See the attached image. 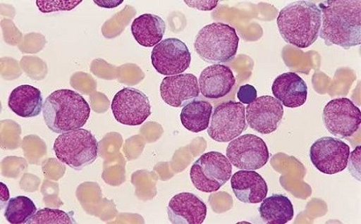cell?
I'll list each match as a JSON object with an SVG mask.
<instances>
[{"label": "cell", "mask_w": 361, "mask_h": 224, "mask_svg": "<svg viewBox=\"0 0 361 224\" xmlns=\"http://www.w3.org/2000/svg\"><path fill=\"white\" fill-rule=\"evenodd\" d=\"M322 25V11L311 1L291 3L281 10L277 18L281 37L288 44L301 49L315 43Z\"/></svg>", "instance_id": "7a4b0ae2"}, {"label": "cell", "mask_w": 361, "mask_h": 224, "mask_svg": "<svg viewBox=\"0 0 361 224\" xmlns=\"http://www.w3.org/2000/svg\"><path fill=\"white\" fill-rule=\"evenodd\" d=\"M238 100L243 104H252L257 98V90L252 85H244L239 88L238 92Z\"/></svg>", "instance_id": "484cf974"}, {"label": "cell", "mask_w": 361, "mask_h": 224, "mask_svg": "<svg viewBox=\"0 0 361 224\" xmlns=\"http://www.w3.org/2000/svg\"><path fill=\"white\" fill-rule=\"evenodd\" d=\"M231 187L235 197L248 204H258L268 194L266 180L253 170H240L233 175Z\"/></svg>", "instance_id": "e0dca14e"}, {"label": "cell", "mask_w": 361, "mask_h": 224, "mask_svg": "<svg viewBox=\"0 0 361 224\" xmlns=\"http://www.w3.org/2000/svg\"><path fill=\"white\" fill-rule=\"evenodd\" d=\"M8 106L13 113L20 117H37L44 106L41 91L30 85L18 87L9 97Z\"/></svg>", "instance_id": "d6986e66"}, {"label": "cell", "mask_w": 361, "mask_h": 224, "mask_svg": "<svg viewBox=\"0 0 361 224\" xmlns=\"http://www.w3.org/2000/svg\"><path fill=\"white\" fill-rule=\"evenodd\" d=\"M37 209L35 203L26 196L11 198L5 209L6 220L13 224H25L36 214Z\"/></svg>", "instance_id": "603a6c76"}, {"label": "cell", "mask_w": 361, "mask_h": 224, "mask_svg": "<svg viewBox=\"0 0 361 224\" xmlns=\"http://www.w3.org/2000/svg\"><path fill=\"white\" fill-rule=\"evenodd\" d=\"M190 8H197L200 11H212L216 8L219 1H185Z\"/></svg>", "instance_id": "83f0119b"}, {"label": "cell", "mask_w": 361, "mask_h": 224, "mask_svg": "<svg viewBox=\"0 0 361 224\" xmlns=\"http://www.w3.org/2000/svg\"><path fill=\"white\" fill-rule=\"evenodd\" d=\"M322 25L320 37L325 45H336L345 50L361 44L360 0L324 1L319 5Z\"/></svg>", "instance_id": "6da1fadb"}, {"label": "cell", "mask_w": 361, "mask_h": 224, "mask_svg": "<svg viewBox=\"0 0 361 224\" xmlns=\"http://www.w3.org/2000/svg\"><path fill=\"white\" fill-rule=\"evenodd\" d=\"M244 104L233 101L214 109L207 134L214 141L227 143L238 137L247 127Z\"/></svg>", "instance_id": "52a82bcc"}, {"label": "cell", "mask_w": 361, "mask_h": 224, "mask_svg": "<svg viewBox=\"0 0 361 224\" xmlns=\"http://www.w3.org/2000/svg\"><path fill=\"white\" fill-rule=\"evenodd\" d=\"M273 94L283 106L295 108L307 100L308 87L301 77L294 73L280 75L272 86Z\"/></svg>", "instance_id": "ac0fdd59"}, {"label": "cell", "mask_w": 361, "mask_h": 224, "mask_svg": "<svg viewBox=\"0 0 361 224\" xmlns=\"http://www.w3.org/2000/svg\"><path fill=\"white\" fill-rule=\"evenodd\" d=\"M82 1H42L38 0L37 5L42 13H51L57 11H71Z\"/></svg>", "instance_id": "d4e9b609"}, {"label": "cell", "mask_w": 361, "mask_h": 224, "mask_svg": "<svg viewBox=\"0 0 361 224\" xmlns=\"http://www.w3.org/2000/svg\"><path fill=\"white\" fill-rule=\"evenodd\" d=\"M232 164L226 156L218 151L201 156L190 170L192 183L200 192L212 193L219 190L231 178Z\"/></svg>", "instance_id": "8992f818"}, {"label": "cell", "mask_w": 361, "mask_h": 224, "mask_svg": "<svg viewBox=\"0 0 361 224\" xmlns=\"http://www.w3.org/2000/svg\"><path fill=\"white\" fill-rule=\"evenodd\" d=\"M360 151L361 147L358 146L350 155V158L349 163V171L351 173L353 176L357 178V176H359L357 170L360 172ZM360 178V176H359Z\"/></svg>", "instance_id": "4316f807"}, {"label": "cell", "mask_w": 361, "mask_h": 224, "mask_svg": "<svg viewBox=\"0 0 361 224\" xmlns=\"http://www.w3.org/2000/svg\"><path fill=\"white\" fill-rule=\"evenodd\" d=\"M162 100L173 108H182L200 95L199 82L192 74L166 76L161 85Z\"/></svg>", "instance_id": "5bb4252c"}, {"label": "cell", "mask_w": 361, "mask_h": 224, "mask_svg": "<svg viewBox=\"0 0 361 224\" xmlns=\"http://www.w3.org/2000/svg\"><path fill=\"white\" fill-rule=\"evenodd\" d=\"M259 213L263 222L269 224H286L293 219L294 206L283 194H275L262 201Z\"/></svg>", "instance_id": "44dd1931"}, {"label": "cell", "mask_w": 361, "mask_h": 224, "mask_svg": "<svg viewBox=\"0 0 361 224\" xmlns=\"http://www.w3.org/2000/svg\"><path fill=\"white\" fill-rule=\"evenodd\" d=\"M226 157L232 165L242 170H257L269 159L268 147L263 139L254 135L235 138L228 144Z\"/></svg>", "instance_id": "ba28073f"}, {"label": "cell", "mask_w": 361, "mask_h": 224, "mask_svg": "<svg viewBox=\"0 0 361 224\" xmlns=\"http://www.w3.org/2000/svg\"><path fill=\"white\" fill-rule=\"evenodd\" d=\"M152 64L159 74L171 76L183 73L189 68L191 54L189 48L176 38L164 39L154 46Z\"/></svg>", "instance_id": "7c38bea8"}, {"label": "cell", "mask_w": 361, "mask_h": 224, "mask_svg": "<svg viewBox=\"0 0 361 224\" xmlns=\"http://www.w3.org/2000/svg\"><path fill=\"white\" fill-rule=\"evenodd\" d=\"M207 208L197 195L179 193L171 199L168 206L169 218L173 224H201L206 219Z\"/></svg>", "instance_id": "9a60e30c"}, {"label": "cell", "mask_w": 361, "mask_h": 224, "mask_svg": "<svg viewBox=\"0 0 361 224\" xmlns=\"http://www.w3.org/2000/svg\"><path fill=\"white\" fill-rule=\"evenodd\" d=\"M212 104L205 101H193L185 105L180 118L183 127L192 132H200L209 127Z\"/></svg>", "instance_id": "7402d4cb"}, {"label": "cell", "mask_w": 361, "mask_h": 224, "mask_svg": "<svg viewBox=\"0 0 361 224\" xmlns=\"http://www.w3.org/2000/svg\"><path fill=\"white\" fill-rule=\"evenodd\" d=\"M53 149L60 162L80 171L98 158L99 143L92 132L81 128L61 134Z\"/></svg>", "instance_id": "5b68a950"}, {"label": "cell", "mask_w": 361, "mask_h": 224, "mask_svg": "<svg viewBox=\"0 0 361 224\" xmlns=\"http://www.w3.org/2000/svg\"><path fill=\"white\" fill-rule=\"evenodd\" d=\"M350 155V148L341 139L322 137L311 146L310 157L312 165L319 171L333 175L343 171Z\"/></svg>", "instance_id": "30bf717a"}, {"label": "cell", "mask_w": 361, "mask_h": 224, "mask_svg": "<svg viewBox=\"0 0 361 224\" xmlns=\"http://www.w3.org/2000/svg\"><path fill=\"white\" fill-rule=\"evenodd\" d=\"M75 223L73 212L66 213L59 209L44 208L39 209L27 224H73Z\"/></svg>", "instance_id": "cb8c5ba5"}, {"label": "cell", "mask_w": 361, "mask_h": 224, "mask_svg": "<svg viewBox=\"0 0 361 224\" xmlns=\"http://www.w3.org/2000/svg\"><path fill=\"white\" fill-rule=\"evenodd\" d=\"M90 114L87 101L71 89L54 91L47 97L43 115L47 127L55 134L81 129Z\"/></svg>", "instance_id": "3957f363"}, {"label": "cell", "mask_w": 361, "mask_h": 224, "mask_svg": "<svg viewBox=\"0 0 361 224\" xmlns=\"http://www.w3.org/2000/svg\"><path fill=\"white\" fill-rule=\"evenodd\" d=\"M116 120L123 125L136 127L151 115L149 97L140 89L126 87L118 92L111 104Z\"/></svg>", "instance_id": "8fae6325"}, {"label": "cell", "mask_w": 361, "mask_h": 224, "mask_svg": "<svg viewBox=\"0 0 361 224\" xmlns=\"http://www.w3.org/2000/svg\"><path fill=\"white\" fill-rule=\"evenodd\" d=\"M166 31L164 20L152 13H145L135 19L131 33L138 44L152 47L161 43Z\"/></svg>", "instance_id": "ffe728a7"}, {"label": "cell", "mask_w": 361, "mask_h": 224, "mask_svg": "<svg viewBox=\"0 0 361 224\" xmlns=\"http://www.w3.org/2000/svg\"><path fill=\"white\" fill-rule=\"evenodd\" d=\"M283 116L282 104L272 96L257 97L246 108V120L252 130L269 135L279 128Z\"/></svg>", "instance_id": "4fadbf2b"}, {"label": "cell", "mask_w": 361, "mask_h": 224, "mask_svg": "<svg viewBox=\"0 0 361 224\" xmlns=\"http://www.w3.org/2000/svg\"><path fill=\"white\" fill-rule=\"evenodd\" d=\"M200 92L207 99L218 100L231 92L235 79L232 70L224 65H213L201 73Z\"/></svg>", "instance_id": "2e32d148"}, {"label": "cell", "mask_w": 361, "mask_h": 224, "mask_svg": "<svg viewBox=\"0 0 361 224\" xmlns=\"http://www.w3.org/2000/svg\"><path fill=\"white\" fill-rule=\"evenodd\" d=\"M239 41L234 27L215 23L206 25L198 32L194 47L201 59L210 64L220 65L235 58Z\"/></svg>", "instance_id": "277c9868"}, {"label": "cell", "mask_w": 361, "mask_h": 224, "mask_svg": "<svg viewBox=\"0 0 361 224\" xmlns=\"http://www.w3.org/2000/svg\"><path fill=\"white\" fill-rule=\"evenodd\" d=\"M322 118L330 134L341 139L352 137L361 123L360 110L348 98L329 101L323 110Z\"/></svg>", "instance_id": "9c48e42d"}]
</instances>
